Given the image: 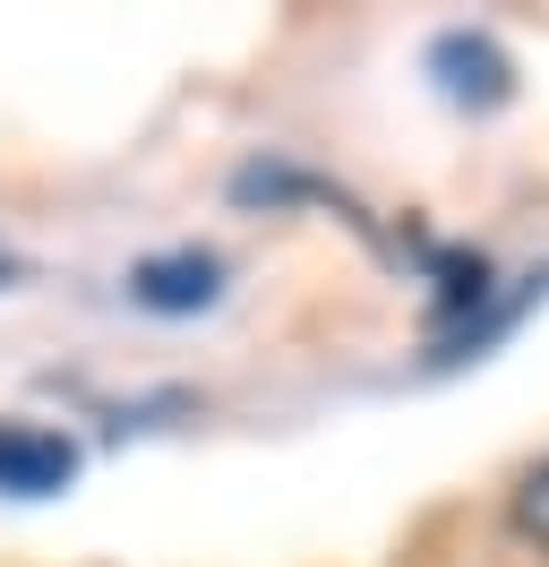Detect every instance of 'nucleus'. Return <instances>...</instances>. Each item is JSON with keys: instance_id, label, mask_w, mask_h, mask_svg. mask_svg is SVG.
I'll return each instance as SVG.
<instances>
[{"instance_id": "nucleus-1", "label": "nucleus", "mask_w": 549, "mask_h": 567, "mask_svg": "<svg viewBox=\"0 0 549 567\" xmlns=\"http://www.w3.org/2000/svg\"><path fill=\"white\" fill-rule=\"evenodd\" d=\"M224 292V258L215 249H155L130 267V301L137 310H164V319H189Z\"/></svg>"}, {"instance_id": "nucleus-2", "label": "nucleus", "mask_w": 549, "mask_h": 567, "mask_svg": "<svg viewBox=\"0 0 549 567\" xmlns=\"http://www.w3.org/2000/svg\"><path fill=\"white\" fill-rule=\"evenodd\" d=\"M69 473H77V447L61 430L0 422V491L9 498H52V491H69Z\"/></svg>"}, {"instance_id": "nucleus-3", "label": "nucleus", "mask_w": 549, "mask_h": 567, "mask_svg": "<svg viewBox=\"0 0 549 567\" xmlns=\"http://www.w3.org/2000/svg\"><path fill=\"white\" fill-rule=\"evenodd\" d=\"M507 525H515V542H524V550H541V559H549V456H532L524 473H515Z\"/></svg>"}]
</instances>
